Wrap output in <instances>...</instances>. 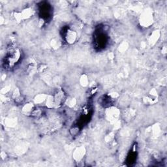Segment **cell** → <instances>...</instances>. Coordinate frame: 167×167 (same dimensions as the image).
Segmentation results:
<instances>
[{
	"instance_id": "1",
	"label": "cell",
	"mask_w": 167,
	"mask_h": 167,
	"mask_svg": "<svg viewBox=\"0 0 167 167\" xmlns=\"http://www.w3.org/2000/svg\"><path fill=\"white\" fill-rule=\"evenodd\" d=\"M154 22V15L150 9H146L144 10L139 18V23L140 25L143 27H150Z\"/></svg>"
},
{
	"instance_id": "2",
	"label": "cell",
	"mask_w": 167,
	"mask_h": 167,
	"mask_svg": "<svg viewBox=\"0 0 167 167\" xmlns=\"http://www.w3.org/2000/svg\"><path fill=\"white\" fill-rule=\"evenodd\" d=\"M33 10L32 9L29 7L24 9L22 12L20 13H15V18L17 22H21L24 20L28 19L33 15Z\"/></svg>"
},
{
	"instance_id": "3",
	"label": "cell",
	"mask_w": 167,
	"mask_h": 167,
	"mask_svg": "<svg viewBox=\"0 0 167 167\" xmlns=\"http://www.w3.org/2000/svg\"><path fill=\"white\" fill-rule=\"evenodd\" d=\"M86 149L84 147V146H79V147L76 148L74 151H73L72 157L73 159L76 163H81L83 161L84 157L86 155Z\"/></svg>"
},
{
	"instance_id": "4",
	"label": "cell",
	"mask_w": 167,
	"mask_h": 167,
	"mask_svg": "<svg viewBox=\"0 0 167 167\" xmlns=\"http://www.w3.org/2000/svg\"><path fill=\"white\" fill-rule=\"evenodd\" d=\"M64 38L65 41L67 42L68 44H72L75 43L76 40H77L78 35L75 31L69 28L65 31Z\"/></svg>"
},
{
	"instance_id": "5",
	"label": "cell",
	"mask_w": 167,
	"mask_h": 167,
	"mask_svg": "<svg viewBox=\"0 0 167 167\" xmlns=\"http://www.w3.org/2000/svg\"><path fill=\"white\" fill-rule=\"evenodd\" d=\"M53 95H54V100H55V106L56 107H58L59 106H60L62 103L65 102V100H66L65 94L62 89H58Z\"/></svg>"
},
{
	"instance_id": "6",
	"label": "cell",
	"mask_w": 167,
	"mask_h": 167,
	"mask_svg": "<svg viewBox=\"0 0 167 167\" xmlns=\"http://www.w3.org/2000/svg\"><path fill=\"white\" fill-rule=\"evenodd\" d=\"M106 116L107 119L111 121H114L120 116V111L116 108L111 107L106 110Z\"/></svg>"
},
{
	"instance_id": "7",
	"label": "cell",
	"mask_w": 167,
	"mask_h": 167,
	"mask_svg": "<svg viewBox=\"0 0 167 167\" xmlns=\"http://www.w3.org/2000/svg\"><path fill=\"white\" fill-rule=\"evenodd\" d=\"M160 35H161V33H160V31L159 30H155L153 31L149 37V39H148L149 44L151 45V46L155 44L156 43H157V41H159Z\"/></svg>"
},
{
	"instance_id": "8",
	"label": "cell",
	"mask_w": 167,
	"mask_h": 167,
	"mask_svg": "<svg viewBox=\"0 0 167 167\" xmlns=\"http://www.w3.org/2000/svg\"><path fill=\"white\" fill-rule=\"evenodd\" d=\"M48 95L44 93H40L35 95L33 99V103L37 105H41L43 104H45Z\"/></svg>"
},
{
	"instance_id": "9",
	"label": "cell",
	"mask_w": 167,
	"mask_h": 167,
	"mask_svg": "<svg viewBox=\"0 0 167 167\" xmlns=\"http://www.w3.org/2000/svg\"><path fill=\"white\" fill-rule=\"evenodd\" d=\"M35 108V104H34V103H27L23 106L22 109V112L27 115H30Z\"/></svg>"
},
{
	"instance_id": "10",
	"label": "cell",
	"mask_w": 167,
	"mask_h": 167,
	"mask_svg": "<svg viewBox=\"0 0 167 167\" xmlns=\"http://www.w3.org/2000/svg\"><path fill=\"white\" fill-rule=\"evenodd\" d=\"M45 105L48 108V109H54V108H56L55 106V100L54 95H48L47 98L46 100V102H45Z\"/></svg>"
},
{
	"instance_id": "11",
	"label": "cell",
	"mask_w": 167,
	"mask_h": 167,
	"mask_svg": "<svg viewBox=\"0 0 167 167\" xmlns=\"http://www.w3.org/2000/svg\"><path fill=\"white\" fill-rule=\"evenodd\" d=\"M89 78L87 75L83 74L81 76L79 79V83L81 84V86L84 87V88H86V87L88 86L89 85Z\"/></svg>"
},
{
	"instance_id": "12",
	"label": "cell",
	"mask_w": 167,
	"mask_h": 167,
	"mask_svg": "<svg viewBox=\"0 0 167 167\" xmlns=\"http://www.w3.org/2000/svg\"><path fill=\"white\" fill-rule=\"evenodd\" d=\"M50 45L52 48H54V49H58L61 47V43L60 40L57 39H53L50 42Z\"/></svg>"
},
{
	"instance_id": "13",
	"label": "cell",
	"mask_w": 167,
	"mask_h": 167,
	"mask_svg": "<svg viewBox=\"0 0 167 167\" xmlns=\"http://www.w3.org/2000/svg\"><path fill=\"white\" fill-rule=\"evenodd\" d=\"M114 138V132H110L109 134H107L105 137H104V140H105V142H107V143H110Z\"/></svg>"
},
{
	"instance_id": "14",
	"label": "cell",
	"mask_w": 167,
	"mask_h": 167,
	"mask_svg": "<svg viewBox=\"0 0 167 167\" xmlns=\"http://www.w3.org/2000/svg\"><path fill=\"white\" fill-rule=\"evenodd\" d=\"M41 114H42V110L40 109H39V108H36L35 107L34 109V110H33V112L31 113L30 115H31V116L37 117L40 116Z\"/></svg>"
},
{
	"instance_id": "15",
	"label": "cell",
	"mask_w": 167,
	"mask_h": 167,
	"mask_svg": "<svg viewBox=\"0 0 167 167\" xmlns=\"http://www.w3.org/2000/svg\"><path fill=\"white\" fill-rule=\"evenodd\" d=\"M65 103H66V104H67V105L68 106L70 107V108L74 107L76 105V101L75 99H73V98L66 99Z\"/></svg>"
},
{
	"instance_id": "16",
	"label": "cell",
	"mask_w": 167,
	"mask_h": 167,
	"mask_svg": "<svg viewBox=\"0 0 167 167\" xmlns=\"http://www.w3.org/2000/svg\"><path fill=\"white\" fill-rule=\"evenodd\" d=\"M127 49V44L126 43H122L120 45L119 50L121 52H124Z\"/></svg>"
},
{
	"instance_id": "17",
	"label": "cell",
	"mask_w": 167,
	"mask_h": 167,
	"mask_svg": "<svg viewBox=\"0 0 167 167\" xmlns=\"http://www.w3.org/2000/svg\"><path fill=\"white\" fill-rule=\"evenodd\" d=\"M149 95H150V97H151V98L154 99V97H157L158 95V94H157V91L155 89H151L150 90V92H149Z\"/></svg>"
},
{
	"instance_id": "18",
	"label": "cell",
	"mask_w": 167,
	"mask_h": 167,
	"mask_svg": "<svg viewBox=\"0 0 167 167\" xmlns=\"http://www.w3.org/2000/svg\"><path fill=\"white\" fill-rule=\"evenodd\" d=\"M79 129L78 127H73L72 129L71 130V133L72 135H76L78 133Z\"/></svg>"
},
{
	"instance_id": "19",
	"label": "cell",
	"mask_w": 167,
	"mask_h": 167,
	"mask_svg": "<svg viewBox=\"0 0 167 167\" xmlns=\"http://www.w3.org/2000/svg\"><path fill=\"white\" fill-rule=\"evenodd\" d=\"M119 95H118V93H115V92H112L111 93H109V97H110L112 99H116L117 97H118Z\"/></svg>"
},
{
	"instance_id": "20",
	"label": "cell",
	"mask_w": 167,
	"mask_h": 167,
	"mask_svg": "<svg viewBox=\"0 0 167 167\" xmlns=\"http://www.w3.org/2000/svg\"><path fill=\"white\" fill-rule=\"evenodd\" d=\"M162 53L163 54H166V47H163L162 48Z\"/></svg>"
}]
</instances>
